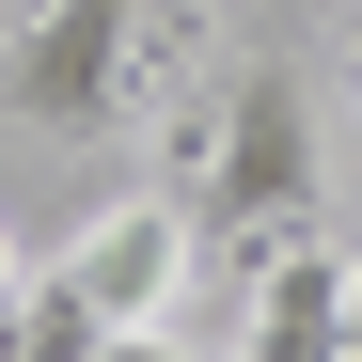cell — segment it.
<instances>
[{
	"label": "cell",
	"mask_w": 362,
	"mask_h": 362,
	"mask_svg": "<svg viewBox=\"0 0 362 362\" xmlns=\"http://www.w3.org/2000/svg\"><path fill=\"white\" fill-rule=\"evenodd\" d=\"M173 32H189V0H32V32H16V110H32V127H110V110L158 79Z\"/></svg>",
	"instance_id": "cell-1"
},
{
	"label": "cell",
	"mask_w": 362,
	"mask_h": 362,
	"mask_svg": "<svg viewBox=\"0 0 362 362\" xmlns=\"http://www.w3.org/2000/svg\"><path fill=\"white\" fill-rule=\"evenodd\" d=\"M189 205H221L236 236H252V268L315 236V127H299V79H268V64L221 79V142H205V189Z\"/></svg>",
	"instance_id": "cell-2"
},
{
	"label": "cell",
	"mask_w": 362,
	"mask_h": 362,
	"mask_svg": "<svg viewBox=\"0 0 362 362\" xmlns=\"http://www.w3.org/2000/svg\"><path fill=\"white\" fill-rule=\"evenodd\" d=\"M64 284L95 299V315L110 331H158L173 315V284H189V205H95V236H79V252H64Z\"/></svg>",
	"instance_id": "cell-3"
},
{
	"label": "cell",
	"mask_w": 362,
	"mask_h": 362,
	"mask_svg": "<svg viewBox=\"0 0 362 362\" xmlns=\"http://www.w3.org/2000/svg\"><path fill=\"white\" fill-rule=\"evenodd\" d=\"M236 362H346V252H331V236H299V252L252 268V331H236Z\"/></svg>",
	"instance_id": "cell-4"
},
{
	"label": "cell",
	"mask_w": 362,
	"mask_h": 362,
	"mask_svg": "<svg viewBox=\"0 0 362 362\" xmlns=\"http://www.w3.org/2000/svg\"><path fill=\"white\" fill-rule=\"evenodd\" d=\"M346 362H362V252H346Z\"/></svg>",
	"instance_id": "cell-5"
},
{
	"label": "cell",
	"mask_w": 362,
	"mask_h": 362,
	"mask_svg": "<svg viewBox=\"0 0 362 362\" xmlns=\"http://www.w3.org/2000/svg\"><path fill=\"white\" fill-rule=\"evenodd\" d=\"M0 362H16V299H0Z\"/></svg>",
	"instance_id": "cell-6"
},
{
	"label": "cell",
	"mask_w": 362,
	"mask_h": 362,
	"mask_svg": "<svg viewBox=\"0 0 362 362\" xmlns=\"http://www.w3.org/2000/svg\"><path fill=\"white\" fill-rule=\"evenodd\" d=\"M0 299H16V236H0Z\"/></svg>",
	"instance_id": "cell-7"
},
{
	"label": "cell",
	"mask_w": 362,
	"mask_h": 362,
	"mask_svg": "<svg viewBox=\"0 0 362 362\" xmlns=\"http://www.w3.org/2000/svg\"><path fill=\"white\" fill-rule=\"evenodd\" d=\"M346 64H362V0H346Z\"/></svg>",
	"instance_id": "cell-8"
}]
</instances>
